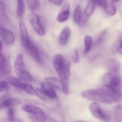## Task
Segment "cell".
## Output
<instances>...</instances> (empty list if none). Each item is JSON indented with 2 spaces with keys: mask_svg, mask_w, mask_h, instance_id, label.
Returning <instances> with one entry per match:
<instances>
[{
  "mask_svg": "<svg viewBox=\"0 0 122 122\" xmlns=\"http://www.w3.org/2000/svg\"><path fill=\"white\" fill-rule=\"evenodd\" d=\"M81 96L89 100L104 104H112L122 100V94L105 85L101 88L86 90L82 92Z\"/></svg>",
  "mask_w": 122,
  "mask_h": 122,
  "instance_id": "1",
  "label": "cell"
},
{
  "mask_svg": "<svg viewBox=\"0 0 122 122\" xmlns=\"http://www.w3.org/2000/svg\"><path fill=\"white\" fill-rule=\"evenodd\" d=\"M21 36V43L25 49L37 63L41 65L43 64V59L40 52L36 47L30 40L29 36Z\"/></svg>",
  "mask_w": 122,
  "mask_h": 122,
  "instance_id": "2",
  "label": "cell"
},
{
  "mask_svg": "<svg viewBox=\"0 0 122 122\" xmlns=\"http://www.w3.org/2000/svg\"><path fill=\"white\" fill-rule=\"evenodd\" d=\"M24 111L29 113V119L34 122H44L46 120V117L43 111L39 107L33 105H25L22 107Z\"/></svg>",
  "mask_w": 122,
  "mask_h": 122,
  "instance_id": "3",
  "label": "cell"
},
{
  "mask_svg": "<svg viewBox=\"0 0 122 122\" xmlns=\"http://www.w3.org/2000/svg\"><path fill=\"white\" fill-rule=\"evenodd\" d=\"M89 109L92 115L98 119L104 122H110L112 117L110 113L102 109L97 103L94 102L89 106Z\"/></svg>",
  "mask_w": 122,
  "mask_h": 122,
  "instance_id": "4",
  "label": "cell"
},
{
  "mask_svg": "<svg viewBox=\"0 0 122 122\" xmlns=\"http://www.w3.org/2000/svg\"><path fill=\"white\" fill-rule=\"evenodd\" d=\"M28 18L36 33L40 36H44L45 29L39 16L35 13H31L29 14Z\"/></svg>",
  "mask_w": 122,
  "mask_h": 122,
  "instance_id": "5",
  "label": "cell"
},
{
  "mask_svg": "<svg viewBox=\"0 0 122 122\" xmlns=\"http://www.w3.org/2000/svg\"><path fill=\"white\" fill-rule=\"evenodd\" d=\"M96 4V3L94 0H89L85 9L81 14L79 24L80 27H84L94 13Z\"/></svg>",
  "mask_w": 122,
  "mask_h": 122,
  "instance_id": "6",
  "label": "cell"
},
{
  "mask_svg": "<svg viewBox=\"0 0 122 122\" xmlns=\"http://www.w3.org/2000/svg\"><path fill=\"white\" fill-rule=\"evenodd\" d=\"M21 103L19 99L10 98L8 94H6L0 98V111L4 108L18 106Z\"/></svg>",
  "mask_w": 122,
  "mask_h": 122,
  "instance_id": "7",
  "label": "cell"
},
{
  "mask_svg": "<svg viewBox=\"0 0 122 122\" xmlns=\"http://www.w3.org/2000/svg\"><path fill=\"white\" fill-rule=\"evenodd\" d=\"M105 85L108 86L116 92L122 94V79L118 75L112 76Z\"/></svg>",
  "mask_w": 122,
  "mask_h": 122,
  "instance_id": "8",
  "label": "cell"
},
{
  "mask_svg": "<svg viewBox=\"0 0 122 122\" xmlns=\"http://www.w3.org/2000/svg\"><path fill=\"white\" fill-rule=\"evenodd\" d=\"M106 66L108 70V73L115 76H118L120 69L119 62L115 59H111L107 60Z\"/></svg>",
  "mask_w": 122,
  "mask_h": 122,
  "instance_id": "9",
  "label": "cell"
},
{
  "mask_svg": "<svg viewBox=\"0 0 122 122\" xmlns=\"http://www.w3.org/2000/svg\"><path fill=\"white\" fill-rule=\"evenodd\" d=\"M11 67L10 62L3 54L0 53V75L6 76L10 73Z\"/></svg>",
  "mask_w": 122,
  "mask_h": 122,
  "instance_id": "10",
  "label": "cell"
},
{
  "mask_svg": "<svg viewBox=\"0 0 122 122\" xmlns=\"http://www.w3.org/2000/svg\"><path fill=\"white\" fill-rule=\"evenodd\" d=\"M0 36L6 44H12L14 43L15 37L13 33L1 26H0Z\"/></svg>",
  "mask_w": 122,
  "mask_h": 122,
  "instance_id": "11",
  "label": "cell"
},
{
  "mask_svg": "<svg viewBox=\"0 0 122 122\" xmlns=\"http://www.w3.org/2000/svg\"><path fill=\"white\" fill-rule=\"evenodd\" d=\"M70 14V6L68 3H65L62 7L57 18L58 21L62 23L66 21L69 18Z\"/></svg>",
  "mask_w": 122,
  "mask_h": 122,
  "instance_id": "12",
  "label": "cell"
},
{
  "mask_svg": "<svg viewBox=\"0 0 122 122\" xmlns=\"http://www.w3.org/2000/svg\"><path fill=\"white\" fill-rule=\"evenodd\" d=\"M53 63L55 69L59 74L63 69L64 57L60 54H56L53 58Z\"/></svg>",
  "mask_w": 122,
  "mask_h": 122,
  "instance_id": "13",
  "label": "cell"
},
{
  "mask_svg": "<svg viewBox=\"0 0 122 122\" xmlns=\"http://www.w3.org/2000/svg\"><path fill=\"white\" fill-rule=\"evenodd\" d=\"M42 90L48 97L51 99H56L57 97L56 93L51 87V86L47 82H43L41 84Z\"/></svg>",
  "mask_w": 122,
  "mask_h": 122,
  "instance_id": "14",
  "label": "cell"
},
{
  "mask_svg": "<svg viewBox=\"0 0 122 122\" xmlns=\"http://www.w3.org/2000/svg\"><path fill=\"white\" fill-rule=\"evenodd\" d=\"M25 64L23 54H19L17 56L14 64V69L16 74L25 69Z\"/></svg>",
  "mask_w": 122,
  "mask_h": 122,
  "instance_id": "15",
  "label": "cell"
},
{
  "mask_svg": "<svg viewBox=\"0 0 122 122\" xmlns=\"http://www.w3.org/2000/svg\"><path fill=\"white\" fill-rule=\"evenodd\" d=\"M70 29L68 27H66L63 29L61 32L59 37V42L62 46L66 45L69 40L70 36Z\"/></svg>",
  "mask_w": 122,
  "mask_h": 122,
  "instance_id": "16",
  "label": "cell"
},
{
  "mask_svg": "<svg viewBox=\"0 0 122 122\" xmlns=\"http://www.w3.org/2000/svg\"><path fill=\"white\" fill-rule=\"evenodd\" d=\"M16 74L19 79L25 82H31L33 80V78L31 74L25 69L16 73Z\"/></svg>",
  "mask_w": 122,
  "mask_h": 122,
  "instance_id": "17",
  "label": "cell"
},
{
  "mask_svg": "<svg viewBox=\"0 0 122 122\" xmlns=\"http://www.w3.org/2000/svg\"><path fill=\"white\" fill-rule=\"evenodd\" d=\"M45 80L47 83L55 89L62 91V86L60 80L53 77H47Z\"/></svg>",
  "mask_w": 122,
  "mask_h": 122,
  "instance_id": "18",
  "label": "cell"
},
{
  "mask_svg": "<svg viewBox=\"0 0 122 122\" xmlns=\"http://www.w3.org/2000/svg\"><path fill=\"white\" fill-rule=\"evenodd\" d=\"M114 116L115 122H122V107L121 104L117 105L114 108Z\"/></svg>",
  "mask_w": 122,
  "mask_h": 122,
  "instance_id": "19",
  "label": "cell"
},
{
  "mask_svg": "<svg viewBox=\"0 0 122 122\" xmlns=\"http://www.w3.org/2000/svg\"><path fill=\"white\" fill-rule=\"evenodd\" d=\"M7 79L9 83L12 86L23 90L24 82H22L20 79L13 77H8Z\"/></svg>",
  "mask_w": 122,
  "mask_h": 122,
  "instance_id": "20",
  "label": "cell"
},
{
  "mask_svg": "<svg viewBox=\"0 0 122 122\" xmlns=\"http://www.w3.org/2000/svg\"><path fill=\"white\" fill-rule=\"evenodd\" d=\"M104 10L110 16H113L115 15L117 12V9L114 1L112 0L110 1L109 4H108V6Z\"/></svg>",
  "mask_w": 122,
  "mask_h": 122,
  "instance_id": "21",
  "label": "cell"
},
{
  "mask_svg": "<svg viewBox=\"0 0 122 122\" xmlns=\"http://www.w3.org/2000/svg\"><path fill=\"white\" fill-rule=\"evenodd\" d=\"M81 10L80 6L77 5L73 13V19L75 23L79 24L81 16Z\"/></svg>",
  "mask_w": 122,
  "mask_h": 122,
  "instance_id": "22",
  "label": "cell"
},
{
  "mask_svg": "<svg viewBox=\"0 0 122 122\" xmlns=\"http://www.w3.org/2000/svg\"><path fill=\"white\" fill-rule=\"evenodd\" d=\"M85 49L84 54H86L90 51L92 46V38L89 36H85L84 39Z\"/></svg>",
  "mask_w": 122,
  "mask_h": 122,
  "instance_id": "23",
  "label": "cell"
},
{
  "mask_svg": "<svg viewBox=\"0 0 122 122\" xmlns=\"http://www.w3.org/2000/svg\"><path fill=\"white\" fill-rule=\"evenodd\" d=\"M25 10L24 1L17 2V13L20 18H22L24 15Z\"/></svg>",
  "mask_w": 122,
  "mask_h": 122,
  "instance_id": "24",
  "label": "cell"
},
{
  "mask_svg": "<svg viewBox=\"0 0 122 122\" xmlns=\"http://www.w3.org/2000/svg\"><path fill=\"white\" fill-rule=\"evenodd\" d=\"M29 8L31 11H35L39 6L38 0H26Z\"/></svg>",
  "mask_w": 122,
  "mask_h": 122,
  "instance_id": "25",
  "label": "cell"
},
{
  "mask_svg": "<svg viewBox=\"0 0 122 122\" xmlns=\"http://www.w3.org/2000/svg\"><path fill=\"white\" fill-rule=\"evenodd\" d=\"M23 90L29 94L35 95L36 94V90L30 85L26 84L24 82L23 87Z\"/></svg>",
  "mask_w": 122,
  "mask_h": 122,
  "instance_id": "26",
  "label": "cell"
},
{
  "mask_svg": "<svg viewBox=\"0 0 122 122\" xmlns=\"http://www.w3.org/2000/svg\"><path fill=\"white\" fill-rule=\"evenodd\" d=\"M19 28L21 36H29L27 28L25 24L22 21H20L19 23Z\"/></svg>",
  "mask_w": 122,
  "mask_h": 122,
  "instance_id": "27",
  "label": "cell"
},
{
  "mask_svg": "<svg viewBox=\"0 0 122 122\" xmlns=\"http://www.w3.org/2000/svg\"><path fill=\"white\" fill-rule=\"evenodd\" d=\"M36 94L41 99L44 101H47V96L46 94L44 93V91L38 88H36Z\"/></svg>",
  "mask_w": 122,
  "mask_h": 122,
  "instance_id": "28",
  "label": "cell"
},
{
  "mask_svg": "<svg viewBox=\"0 0 122 122\" xmlns=\"http://www.w3.org/2000/svg\"><path fill=\"white\" fill-rule=\"evenodd\" d=\"M107 30L105 29L102 31L99 34L96 41L97 44L99 45L102 44L104 39V37H105V34L107 33Z\"/></svg>",
  "mask_w": 122,
  "mask_h": 122,
  "instance_id": "29",
  "label": "cell"
},
{
  "mask_svg": "<svg viewBox=\"0 0 122 122\" xmlns=\"http://www.w3.org/2000/svg\"><path fill=\"white\" fill-rule=\"evenodd\" d=\"M96 4H97L101 8L104 9L108 5L107 0H94Z\"/></svg>",
  "mask_w": 122,
  "mask_h": 122,
  "instance_id": "30",
  "label": "cell"
},
{
  "mask_svg": "<svg viewBox=\"0 0 122 122\" xmlns=\"http://www.w3.org/2000/svg\"><path fill=\"white\" fill-rule=\"evenodd\" d=\"M6 17V9L3 3L0 2V17L4 18Z\"/></svg>",
  "mask_w": 122,
  "mask_h": 122,
  "instance_id": "31",
  "label": "cell"
},
{
  "mask_svg": "<svg viewBox=\"0 0 122 122\" xmlns=\"http://www.w3.org/2000/svg\"><path fill=\"white\" fill-rule=\"evenodd\" d=\"M72 61L74 63H77L79 62V51L77 49H76L74 52V53L72 57Z\"/></svg>",
  "mask_w": 122,
  "mask_h": 122,
  "instance_id": "32",
  "label": "cell"
},
{
  "mask_svg": "<svg viewBox=\"0 0 122 122\" xmlns=\"http://www.w3.org/2000/svg\"><path fill=\"white\" fill-rule=\"evenodd\" d=\"M8 88V84L6 82L0 81V91L7 90Z\"/></svg>",
  "mask_w": 122,
  "mask_h": 122,
  "instance_id": "33",
  "label": "cell"
},
{
  "mask_svg": "<svg viewBox=\"0 0 122 122\" xmlns=\"http://www.w3.org/2000/svg\"><path fill=\"white\" fill-rule=\"evenodd\" d=\"M119 45L117 51L119 54L122 55V36L120 35L119 38Z\"/></svg>",
  "mask_w": 122,
  "mask_h": 122,
  "instance_id": "34",
  "label": "cell"
},
{
  "mask_svg": "<svg viewBox=\"0 0 122 122\" xmlns=\"http://www.w3.org/2000/svg\"><path fill=\"white\" fill-rule=\"evenodd\" d=\"M3 120H5V121L6 122H23L22 120L20 119H17V118H15L14 117H7L4 118Z\"/></svg>",
  "mask_w": 122,
  "mask_h": 122,
  "instance_id": "35",
  "label": "cell"
},
{
  "mask_svg": "<svg viewBox=\"0 0 122 122\" xmlns=\"http://www.w3.org/2000/svg\"><path fill=\"white\" fill-rule=\"evenodd\" d=\"M63 0H48L51 3L57 5H61L63 2Z\"/></svg>",
  "mask_w": 122,
  "mask_h": 122,
  "instance_id": "36",
  "label": "cell"
},
{
  "mask_svg": "<svg viewBox=\"0 0 122 122\" xmlns=\"http://www.w3.org/2000/svg\"><path fill=\"white\" fill-rule=\"evenodd\" d=\"M14 111L13 109L11 108H9L8 111V117H14Z\"/></svg>",
  "mask_w": 122,
  "mask_h": 122,
  "instance_id": "37",
  "label": "cell"
},
{
  "mask_svg": "<svg viewBox=\"0 0 122 122\" xmlns=\"http://www.w3.org/2000/svg\"><path fill=\"white\" fill-rule=\"evenodd\" d=\"M3 43H2V42H1V40H0V51L2 49V48H3Z\"/></svg>",
  "mask_w": 122,
  "mask_h": 122,
  "instance_id": "38",
  "label": "cell"
},
{
  "mask_svg": "<svg viewBox=\"0 0 122 122\" xmlns=\"http://www.w3.org/2000/svg\"><path fill=\"white\" fill-rule=\"evenodd\" d=\"M17 2H19V1H24V0H16Z\"/></svg>",
  "mask_w": 122,
  "mask_h": 122,
  "instance_id": "39",
  "label": "cell"
},
{
  "mask_svg": "<svg viewBox=\"0 0 122 122\" xmlns=\"http://www.w3.org/2000/svg\"></svg>",
  "mask_w": 122,
  "mask_h": 122,
  "instance_id": "40",
  "label": "cell"
}]
</instances>
